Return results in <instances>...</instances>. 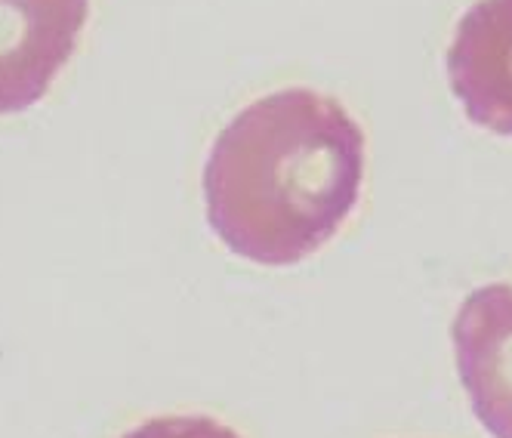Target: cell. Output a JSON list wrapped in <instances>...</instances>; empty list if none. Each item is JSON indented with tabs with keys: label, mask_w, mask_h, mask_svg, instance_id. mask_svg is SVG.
Here are the masks:
<instances>
[{
	"label": "cell",
	"mask_w": 512,
	"mask_h": 438,
	"mask_svg": "<svg viewBox=\"0 0 512 438\" xmlns=\"http://www.w3.org/2000/svg\"><path fill=\"white\" fill-rule=\"evenodd\" d=\"M448 81L472 124L512 136V0H479L460 16Z\"/></svg>",
	"instance_id": "cell-4"
},
{
	"label": "cell",
	"mask_w": 512,
	"mask_h": 438,
	"mask_svg": "<svg viewBox=\"0 0 512 438\" xmlns=\"http://www.w3.org/2000/svg\"><path fill=\"white\" fill-rule=\"evenodd\" d=\"M361 182L364 133L346 108L306 87L278 90L213 139L207 223L256 266H297L346 226Z\"/></svg>",
	"instance_id": "cell-1"
},
{
	"label": "cell",
	"mask_w": 512,
	"mask_h": 438,
	"mask_svg": "<svg viewBox=\"0 0 512 438\" xmlns=\"http://www.w3.org/2000/svg\"><path fill=\"white\" fill-rule=\"evenodd\" d=\"M90 0H0V115L41 102L78 50Z\"/></svg>",
	"instance_id": "cell-2"
},
{
	"label": "cell",
	"mask_w": 512,
	"mask_h": 438,
	"mask_svg": "<svg viewBox=\"0 0 512 438\" xmlns=\"http://www.w3.org/2000/svg\"><path fill=\"white\" fill-rule=\"evenodd\" d=\"M121 438H241L232 426L219 423L204 414H179V417H155Z\"/></svg>",
	"instance_id": "cell-5"
},
{
	"label": "cell",
	"mask_w": 512,
	"mask_h": 438,
	"mask_svg": "<svg viewBox=\"0 0 512 438\" xmlns=\"http://www.w3.org/2000/svg\"><path fill=\"white\" fill-rule=\"evenodd\" d=\"M451 340L472 414L494 438H512V284L472 290L454 318Z\"/></svg>",
	"instance_id": "cell-3"
}]
</instances>
